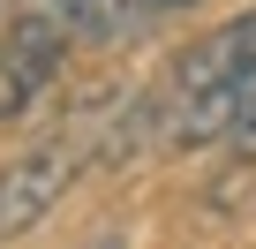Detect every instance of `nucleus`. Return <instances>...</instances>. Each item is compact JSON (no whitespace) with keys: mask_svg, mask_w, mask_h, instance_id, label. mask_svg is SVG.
<instances>
[{"mask_svg":"<svg viewBox=\"0 0 256 249\" xmlns=\"http://www.w3.org/2000/svg\"><path fill=\"white\" fill-rule=\"evenodd\" d=\"M90 151H98V121H68V129L38 136L23 159L0 166V241L46 226L60 211V196L76 189V174L90 166Z\"/></svg>","mask_w":256,"mask_h":249,"instance_id":"nucleus-1","label":"nucleus"},{"mask_svg":"<svg viewBox=\"0 0 256 249\" xmlns=\"http://www.w3.org/2000/svg\"><path fill=\"white\" fill-rule=\"evenodd\" d=\"M76 38L46 16V8H23L8 31H0V129H23V121L46 106V91L60 83Z\"/></svg>","mask_w":256,"mask_h":249,"instance_id":"nucleus-2","label":"nucleus"},{"mask_svg":"<svg viewBox=\"0 0 256 249\" xmlns=\"http://www.w3.org/2000/svg\"><path fill=\"white\" fill-rule=\"evenodd\" d=\"M241 68H256V8H241L234 23H218V31H204L196 46H181V61H174V98H196V91H211V83H226V76H241Z\"/></svg>","mask_w":256,"mask_h":249,"instance_id":"nucleus-3","label":"nucleus"},{"mask_svg":"<svg viewBox=\"0 0 256 249\" xmlns=\"http://www.w3.org/2000/svg\"><path fill=\"white\" fill-rule=\"evenodd\" d=\"M226 144H234V151H241V159H256V113H248V121H241V129H234V136H226Z\"/></svg>","mask_w":256,"mask_h":249,"instance_id":"nucleus-4","label":"nucleus"},{"mask_svg":"<svg viewBox=\"0 0 256 249\" xmlns=\"http://www.w3.org/2000/svg\"><path fill=\"white\" fill-rule=\"evenodd\" d=\"M144 16H181V8H204V0H136Z\"/></svg>","mask_w":256,"mask_h":249,"instance_id":"nucleus-5","label":"nucleus"}]
</instances>
